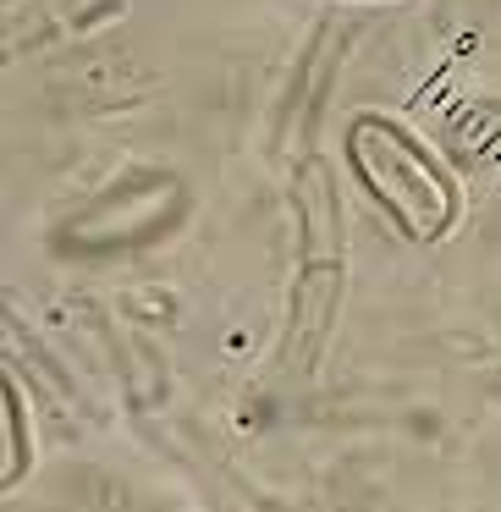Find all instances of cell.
<instances>
[{"instance_id":"6da1fadb","label":"cell","mask_w":501,"mask_h":512,"mask_svg":"<svg viewBox=\"0 0 501 512\" xmlns=\"http://www.w3.org/2000/svg\"><path fill=\"white\" fill-rule=\"evenodd\" d=\"M342 155L353 166L358 188L391 215V226L402 237H413V243H441L457 226L463 193L446 177L441 160L430 155V144L413 127H402L397 116H380V111L353 116V127L342 138Z\"/></svg>"},{"instance_id":"7a4b0ae2","label":"cell","mask_w":501,"mask_h":512,"mask_svg":"<svg viewBox=\"0 0 501 512\" xmlns=\"http://www.w3.org/2000/svg\"><path fill=\"white\" fill-rule=\"evenodd\" d=\"M0 413H6V468H0V485H6V490H17V485L28 479V463H34V446H28V408H23V391H17L12 369H6Z\"/></svg>"}]
</instances>
